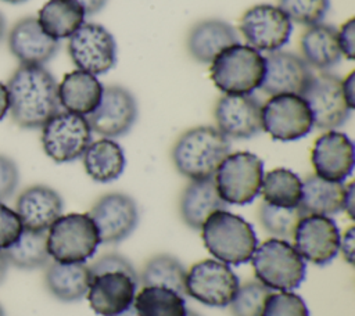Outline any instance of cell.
Wrapping results in <instances>:
<instances>
[{
	"label": "cell",
	"mask_w": 355,
	"mask_h": 316,
	"mask_svg": "<svg viewBox=\"0 0 355 316\" xmlns=\"http://www.w3.org/2000/svg\"><path fill=\"white\" fill-rule=\"evenodd\" d=\"M6 86L8 112L22 129H39L60 111L58 83L44 65H19Z\"/></svg>",
	"instance_id": "1"
},
{
	"label": "cell",
	"mask_w": 355,
	"mask_h": 316,
	"mask_svg": "<svg viewBox=\"0 0 355 316\" xmlns=\"http://www.w3.org/2000/svg\"><path fill=\"white\" fill-rule=\"evenodd\" d=\"M230 154L229 139L215 126H196L175 141L171 158L175 169L190 180L214 177L218 166Z\"/></svg>",
	"instance_id": "2"
},
{
	"label": "cell",
	"mask_w": 355,
	"mask_h": 316,
	"mask_svg": "<svg viewBox=\"0 0 355 316\" xmlns=\"http://www.w3.org/2000/svg\"><path fill=\"white\" fill-rule=\"evenodd\" d=\"M200 230L208 252L226 265L248 262L258 245L252 226L226 209L211 213Z\"/></svg>",
	"instance_id": "3"
},
{
	"label": "cell",
	"mask_w": 355,
	"mask_h": 316,
	"mask_svg": "<svg viewBox=\"0 0 355 316\" xmlns=\"http://www.w3.org/2000/svg\"><path fill=\"white\" fill-rule=\"evenodd\" d=\"M265 75V57L248 44L236 43L211 62V79L225 94H251Z\"/></svg>",
	"instance_id": "4"
},
{
	"label": "cell",
	"mask_w": 355,
	"mask_h": 316,
	"mask_svg": "<svg viewBox=\"0 0 355 316\" xmlns=\"http://www.w3.org/2000/svg\"><path fill=\"white\" fill-rule=\"evenodd\" d=\"M250 261L257 280L269 290L293 291L305 279V261L287 240L273 237L263 241Z\"/></svg>",
	"instance_id": "5"
},
{
	"label": "cell",
	"mask_w": 355,
	"mask_h": 316,
	"mask_svg": "<svg viewBox=\"0 0 355 316\" xmlns=\"http://www.w3.org/2000/svg\"><path fill=\"white\" fill-rule=\"evenodd\" d=\"M46 241L50 258L60 263H85L101 244L89 213L61 215L49 227Z\"/></svg>",
	"instance_id": "6"
},
{
	"label": "cell",
	"mask_w": 355,
	"mask_h": 316,
	"mask_svg": "<svg viewBox=\"0 0 355 316\" xmlns=\"http://www.w3.org/2000/svg\"><path fill=\"white\" fill-rule=\"evenodd\" d=\"M262 177V159L252 152L237 151L222 161L214 175V182L226 204L245 205L259 194Z\"/></svg>",
	"instance_id": "7"
},
{
	"label": "cell",
	"mask_w": 355,
	"mask_h": 316,
	"mask_svg": "<svg viewBox=\"0 0 355 316\" xmlns=\"http://www.w3.org/2000/svg\"><path fill=\"white\" fill-rule=\"evenodd\" d=\"M40 139L44 154L57 164H65L83 155L92 143V129L86 116L58 111L42 126Z\"/></svg>",
	"instance_id": "8"
},
{
	"label": "cell",
	"mask_w": 355,
	"mask_h": 316,
	"mask_svg": "<svg viewBox=\"0 0 355 316\" xmlns=\"http://www.w3.org/2000/svg\"><path fill=\"white\" fill-rule=\"evenodd\" d=\"M240 281L229 265L218 259H202L186 273L184 292L196 301L215 308L229 306Z\"/></svg>",
	"instance_id": "9"
},
{
	"label": "cell",
	"mask_w": 355,
	"mask_h": 316,
	"mask_svg": "<svg viewBox=\"0 0 355 316\" xmlns=\"http://www.w3.org/2000/svg\"><path fill=\"white\" fill-rule=\"evenodd\" d=\"M262 130L279 141L305 137L313 128L306 101L298 94H276L262 105Z\"/></svg>",
	"instance_id": "10"
},
{
	"label": "cell",
	"mask_w": 355,
	"mask_h": 316,
	"mask_svg": "<svg viewBox=\"0 0 355 316\" xmlns=\"http://www.w3.org/2000/svg\"><path fill=\"white\" fill-rule=\"evenodd\" d=\"M68 39V54L78 69L103 75L116 64L115 39L103 25L85 22Z\"/></svg>",
	"instance_id": "11"
},
{
	"label": "cell",
	"mask_w": 355,
	"mask_h": 316,
	"mask_svg": "<svg viewBox=\"0 0 355 316\" xmlns=\"http://www.w3.org/2000/svg\"><path fill=\"white\" fill-rule=\"evenodd\" d=\"M301 97L311 109L313 128L322 130H334L344 125L352 111L343 93V80L329 72L313 75Z\"/></svg>",
	"instance_id": "12"
},
{
	"label": "cell",
	"mask_w": 355,
	"mask_h": 316,
	"mask_svg": "<svg viewBox=\"0 0 355 316\" xmlns=\"http://www.w3.org/2000/svg\"><path fill=\"white\" fill-rule=\"evenodd\" d=\"M293 22L272 4H257L248 8L240 19V32L248 46L258 51H276L288 43Z\"/></svg>",
	"instance_id": "13"
},
{
	"label": "cell",
	"mask_w": 355,
	"mask_h": 316,
	"mask_svg": "<svg viewBox=\"0 0 355 316\" xmlns=\"http://www.w3.org/2000/svg\"><path fill=\"white\" fill-rule=\"evenodd\" d=\"M94 222L100 243L116 244L128 238L139 223L136 201L125 193H107L101 195L89 212Z\"/></svg>",
	"instance_id": "14"
},
{
	"label": "cell",
	"mask_w": 355,
	"mask_h": 316,
	"mask_svg": "<svg viewBox=\"0 0 355 316\" xmlns=\"http://www.w3.org/2000/svg\"><path fill=\"white\" fill-rule=\"evenodd\" d=\"M137 114L135 96L123 86L111 85L104 87L97 108L86 118L92 132L114 139L126 134L133 128Z\"/></svg>",
	"instance_id": "15"
},
{
	"label": "cell",
	"mask_w": 355,
	"mask_h": 316,
	"mask_svg": "<svg viewBox=\"0 0 355 316\" xmlns=\"http://www.w3.org/2000/svg\"><path fill=\"white\" fill-rule=\"evenodd\" d=\"M340 231L330 216L305 215L297 225L293 247L304 261L326 265L338 254Z\"/></svg>",
	"instance_id": "16"
},
{
	"label": "cell",
	"mask_w": 355,
	"mask_h": 316,
	"mask_svg": "<svg viewBox=\"0 0 355 316\" xmlns=\"http://www.w3.org/2000/svg\"><path fill=\"white\" fill-rule=\"evenodd\" d=\"M262 104L251 94H225L215 105L216 129L227 139H250L262 130Z\"/></svg>",
	"instance_id": "17"
},
{
	"label": "cell",
	"mask_w": 355,
	"mask_h": 316,
	"mask_svg": "<svg viewBox=\"0 0 355 316\" xmlns=\"http://www.w3.org/2000/svg\"><path fill=\"white\" fill-rule=\"evenodd\" d=\"M311 67L302 57L288 51H270L265 57V75L259 89L269 94H298L312 78Z\"/></svg>",
	"instance_id": "18"
},
{
	"label": "cell",
	"mask_w": 355,
	"mask_h": 316,
	"mask_svg": "<svg viewBox=\"0 0 355 316\" xmlns=\"http://www.w3.org/2000/svg\"><path fill=\"white\" fill-rule=\"evenodd\" d=\"M315 175L333 182H344L354 169V144L337 130H326L319 136L311 152Z\"/></svg>",
	"instance_id": "19"
},
{
	"label": "cell",
	"mask_w": 355,
	"mask_h": 316,
	"mask_svg": "<svg viewBox=\"0 0 355 316\" xmlns=\"http://www.w3.org/2000/svg\"><path fill=\"white\" fill-rule=\"evenodd\" d=\"M7 43L10 53L21 65H44L60 49L58 40L46 35L35 17L17 21L8 32Z\"/></svg>",
	"instance_id": "20"
},
{
	"label": "cell",
	"mask_w": 355,
	"mask_h": 316,
	"mask_svg": "<svg viewBox=\"0 0 355 316\" xmlns=\"http://www.w3.org/2000/svg\"><path fill=\"white\" fill-rule=\"evenodd\" d=\"M62 208L58 191L46 184H33L19 193L14 211L25 230L47 231L62 215Z\"/></svg>",
	"instance_id": "21"
},
{
	"label": "cell",
	"mask_w": 355,
	"mask_h": 316,
	"mask_svg": "<svg viewBox=\"0 0 355 316\" xmlns=\"http://www.w3.org/2000/svg\"><path fill=\"white\" fill-rule=\"evenodd\" d=\"M137 286V281L121 272L93 276L86 294L89 305L100 316H115L133 304Z\"/></svg>",
	"instance_id": "22"
},
{
	"label": "cell",
	"mask_w": 355,
	"mask_h": 316,
	"mask_svg": "<svg viewBox=\"0 0 355 316\" xmlns=\"http://www.w3.org/2000/svg\"><path fill=\"white\" fill-rule=\"evenodd\" d=\"M239 43L236 29L226 21L211 18L194 24L187 36V51L197 62L211 64L226 47Z\"/></svg>",
	"instance_id": "23"
},
{
	"label": "cell",
	"mask_w": 355,
	"mask_h": 316,
	"mask_svg": "<svg viewBox=\"0 0 355 316\" xmlns=\"http://www.w3.org/2000/svg\"><path fill=\"white\" fill-rule=\"evenodd\" d=\"M226 207L227 204L220 198L214 177L190 180L179 200L180 218L193 230H200L211 213L226 209Z\"/></svg>",
	"instance_id": "24"
},
{
	"label": "cell",
	"mask_w": 355,
	"mask_h": 316,
	"mask_svg": "<svg viewBox=\"0 0 355 316\" xmlns=\"http://www.w3.org/2000/svg\"><path fill=\"white\" fill-rule=\"evenodd\" d=\"M103 90L104 86L96 75L75 69L58 83L60 107L68 112L87 116L97 108Z\"/></svg>",
	"instance_id": "25"
},
{
	"label": "cell",
	"mask_w": 355,
	"mask_h": 316,
	"mask_svg": "<svg viewBox=\"0 0 355 316\" xmlns=\"http://www.w3.org/2000/svg\"><path fill=\"white\" fill-rule=\"evenodd\" d=\"M92 273L86 263H60L49 262L44 273L47 291L62 302L82 299L90 287Z\"/></svg>",
	"instance_id": "26"
},
{
	"label": "cell",
	"mask_w": 355,
	"mask_h": 316,
	"mask_svg": "<svg viewBox=\"0 0 355 316\" xmlns=\"http://www.w3.org/2000/svg\"><path fill=\"white\" fill-rule=\"evenodd\" d=\"M82 159L87 176L98 183L116 180L123 173L126 165L123 148L114 139L108 137L92 141L85 150Z\"/></svg>",
	"instance_id": "27"
},
{
	"label": "cell",
	"mask_w": 355,
	"mask_h": 316,
	"mask_svg": "<svg viewBox=\"0 0 355 316\" xmlns=\"http://www.w3.org/2000/svg\"><path fill=\"white\" fill-rule=\"evenodd\" d=\"M300 46L302 60L316 69H329L337 65L343 57L338 46L337 29L322 22L308 26L301 36Z\"/></svg>",
	"instance_id": "28"
},
{
	"label": "cell",
	"mask_w": 355,
	"mask_h": 316,
	"mask_svg": "<svg viewBox=\"0 0 355 316\" xmlns=\"http://www.w3.org/2000/svg\"><path fill=\"white\" fill-rule=\"evenodd\" d=\"M345 184L311 175L302 180L300 207L306 215L330 216L343 211Z\"/></svg>",
	"instance_id": "29"
},
{
	"label": "cell",
	"mask_w": 355,
	"mask_h": 316,
	"mask_svg": "<svg viewBox=\"0 0 355 316\" xmlns=\"http://www.w3.org/2000/svg\"><path fill=\"white\" fill-rule=\"evenodd\" d=\"M85 17L76 0H49L39 10L37 22L46 35L60 40L76 32L85 24Z\"/></svg>",
	"instance_id": "30"
},
{
	"label": "cell",
	"mask_w": 355,
	"mask_h": 316,
	"mask_svg": "<svg viewBox=\"0 0 355 316\" xmlns=\"http://www.w3.org/2000/svg\"><path fill=\"white\" fill-rule=\"evenodd\" d=\"M263 202L275 207H298L302 197V180L286 168H276L263 173L261 191Z\"/></svg>",
	"instance_id": "31"
},
{
	"label": "cell",
	"mask_w": 355,
	"mask_h": 316,
	"mask_svg": "<svg viewBox=\"0 0 355 316\" xmlns=\"http://www.w3.org/2000/svg\"><path fill=\"white\" fill-rule=\"evenodd\" d=\"M133 305L139 316H184L187 312L183 295L161 286H143Z\"/></svg>",
	"instance_id": "32"
},
{
	"label": "cell",
	"mask_w": 355,
	"mask_h": 316,
	"mask_svg": "<svg viewBox=\"0 0 355 316\" xmlns=\"http://www.w3.org/2000/svg\"><path fill=\"white\" fill-rule=\"evenodd\" d=\"M10 265L22 269L33 270L47 266L50 255L47 251L46 231L22 230L19 237L4 249Z\"/></svg>",
	"instance_id": "33"
},
{
	"label": "cell",
	"mask_w": 355,
	"mask_h": 316,
	"mask_svg": "<svg viewBox=\"0 0 355 316\" xmlns=\"http://www.w3.org/2000/svg\"><path fill=\"white\" fill-rule=\"evenodd\" d=\"M186 267L178 258L169 254H157L143 266L139 276V284L168 287L183 295L186 294Z\"/></svg>",
	"instance_id": "34"
},
{
	"label": "cell",
	"mask_w": 355,
	"mask_h": 316,
	"mask_svg": "<svg viewBox=\"0 0 355 316\" xmlns=\"http://www.w3.org/2000/svg\"><path fill=\"white\" fill-rule=\"evenodd\" d=\"M305 215L306 213L300 205L291 207V208H283V207L270 205L268 202H262L258 208V219L261 226L270 236L280 240L293 238V234L298 222Z\"/></svg>",
	"instance_id": "35"
},
{
	"label": "cell",
	"mask_w": 355,
	"mask_h": 316,
	"mask_svg": "<svg viewBox=\"0 0 355 316\" xmlns=\"http://www.w3.org/2000/svg\"><path fill=\"white\" fill-rule=\"evenodd\" d=\"M272 292L258 280L245 281L229 304L233 316H261L265 299Z\"/></svg>",
	"instance_id": "36"
},
{
	"label": "cell",
	"mask_w": 355,
	"mask_h": 316,
	"mask_svg": "<svg viewBox=\"0 0 355 316\" xmlns=\"http://www.w3.org/2000/svg\"><path fill=\"white\" fill-rule=\"evenodd\" d=\"M277 7L291 22L312 26L324 19L330 0H279Z\"/></svg>",
	"instance_id": "37"
},
{
	"label": "cell",
	"mask_w": 355,
	"mask_h": 316,
	"mask_svg": "<svg viewBox=\"0 0 355 316\" xmlns=\"http://www.w3.org/2000/svg\"><path fill=\"white\" fill-rule=\"evenodd\" d=\"M261 316H309V310L295 292L277 291L268 295Z\"/></svg>",
	"instance_id": "38"
},
{
	"label": "cell",
	"mask_w": 355,
	"mask_h": 316,
	"mask_svg": "<svg viewBox=\"0 0 355 316\" xmlns=\"http://www.w3.org/2000/svg\"><path fill=\"white\" fill-rule=\"evenodd\" d=\"M89 269L92 276L110 273V272H121L139 283V274L135 266L132 265V262L126 256L118 252H107L100 255L92 265H89Z\"/></svg>",
	"instance_id": "39"
},
{
	"label": "cell",
	"mask_w": 355,
	"mask_h": 316,
	"mask_svg": "<svg viewBox=\"0 0 355 316\" xmlns=\"http://www.w3.org/2000/svg\"><path fill=\"white\" fill-rule=\"evenodd\" d=\"M22 230L24 227L17 212L0 201V249L8 248Z\"/></svg>",
	"instance_id": "40"
},
{
	"label": "cell",
	"mask_w": 355,
	"mask_h": 316,
	"mask_svg": "<svg viewBox=\"0 0 355 316\" xmlns=\"http://www.w3.org/2000/svg\"><path fill=\"white\" fill-rule=\"evenodd\" d=\"M19 184V169L17 162L4 154H0V201L14 195Z\"/></svg>",
	"instance_id": "41"
},
{
	"label": "cell",
	"mask_w": 355,
	"mask_h": 316,
	"mask_svg": "<svg viewBox=\"0 0 355 316\" xmlns=\"http://www.w3.org/2000/svg\"><path fill=\"white\" fill-rule=\"evenodd\" d=\"M338 46L344 57L348 60H354L355 57V19L351 18L345 24L341 25L340 30H337Z\"/></svg>",
	"instance_id": "42"
},
{
	"label": "cell",
	"mask_w": 355,
	"mask_h": 316,
	"mask_svg": "<svg viewBox=\"0 0 355 316\" xmlns=\"http://www.w3.org/2000/svg\"><path fill=\"white\" fill-rule=\"evenodd\" d=\"M354 238H355L354 226H351L347 229L343 237H340V247H338V251H341L343 258L351 265L354 263V248H355Z\"/></svg>",
	"instance_id": "43"
},
{
	"label": "cell",
	"mask_w": 355,
	"mask_h": 316,
	"mask_svg": "<svg viewBox=\"0 0 355 316\" xmlns=\"http://www.w3.org/2000/svg\"><path fill=\"white\" fill-rule=\"evenodd\" d=\"M343 93H344L348 107L351 109H354V107H355V72H351L343 80Z\"/></svg>",
	"instance_id": "44"
},
{
	"label": "cell",
	"mask_w": 355,
	"mask_h": 316,
	"mask_svg": "<svg viewBox=\"0 0 355 316\" xmlns=\"http://www.w3.org/2000/svg\"><path fill=\"white\" fill-rule=\"evenodd\" d=\"M354 195H355V190H354V183H348L345 184V193H344V202H343V211L351 218L354 219Z\"/></svg>",
	"instance_id": "45"
},
{
	"label": "cell",
	"mask_w": 355,
	"mask_h": 316,
	"mask_svg": "<svg viewBox=\"0 0 355 316\" xmlns=\"http://www.w3.org/2000/svg\"><path fill=\"white\" fill-rule=\"evenodd\" d=\"M76 1L80 4L86 15H94L105 7L108 0H76Z\"/></svg>",
	"instance_id": "46"
},
{
	"label": "cell",
	"mask_w": 355,
	"mask_h": 316,
	"mask_svg": "<svg viewBox=\"0 0 355 316\" xmlns=\"http://www.w3.org/2000/svg\"><path fill=\"white\" fill-rule=\"evenodd\" d=\"M8 91H7V86L0 82V121L4 119V116L8 112Z\"/></svg>",
	"instance_id": "47"
},
{
	"label": "cell",
	"mask_w": 355,
	"mask_h": 316,
	"mask_svg": "<svg viewBox=\"0 0 355 316\" xmlns=\"http://www.w3.org/2000/svg\"><path fill=\"white\" fill-rule=\"evenodd\" d=\"M8 261L7 256L4 254V249H0V284L4 281L6 276H7V270H8Z\"/></svg>",
	"instance_id": "48"
},
{
	"label": "cell",
	"mask_w": 355,
	"mask_h": 316,
	"mask_svg": "<svg viewBox=\"0 0 355 316\" xmlns=\"http://www.w3.org/2000/svg\"><path fill=\"white\" fill-rule=\"evenodd\" d=\"M115 316H139V315H137V312H136V309H135V305L132 304L128 309H125L123 312H121V313H118V315H115Z\"/></svg>",
	"instance_id": "49"
},
{
	"label": "cell",
	"mask_w": 355,
	"mask_h": 316,
	"mask_svg": "<svg viewBox=\"0 0 355 316\" xmlns=\"http://www.w3.org/2000/svg\"><path fill=\"white\" fill-rule=\"evenodd\" d=\"M6 29H7L6 19H4V15L0 12V42L3 40V37H4V35H6Z\"/></svg>",
	"instance_id": "50"
},
{
	"label": "cell",
	"mask_w": 355,
	"mask_h": 316,
	"mask_svg": "<svg viewBox=\"0 0 355 316\" xmlns=\"http://www.w3.org/2000/svg\"><path fill=\"white\" fill-rule=\"evenodd\" d=\"M1 1L10 3V4H21V3H25V1H28V0H1Z\"/></svg>",
	"instance_id": "51"
},
{
	"label": "cell",
	"mask_w": 355,
	"mask_h": 316,
	"mask_svg": "<svg viewBox=\"0 0 355 316\" xmlns=\"http://www.w3.org/2000/svg\"><path fill=\"white\" fill-rule=\"evenodd\" d=\"M184 316H201V315L197 313V312H194V310H189V309H187V312H186Z\"/></svg>",
	"instance_id": "52"
},
{
	"label": "cell",
	"mask_w": 355,
	"mask_h": 316,
	"mask_svg": "<svg viewBox=\"0 0 355 316\" xmlns=\"http://www.w3.org/2000/svg\"><path fill=\"white\" fill-rule=\"evenodd\" d=\"M0 316H6V310H4V308H3L1 304H0Z\"/></svg>",
	"instance_id": "53"
}]
</instances>
